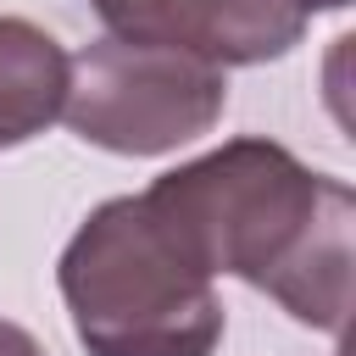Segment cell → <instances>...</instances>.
<instances>
[{
  "label": "cell",
  "mask_w": 356,
  "mask_h": 356,
  "mask_svg": "<svg viewBox=\"0 0 356 356\" xmlns=\"http://www.w3.org/2000/svg\"><path fill=\"white\" fill-rule=\"evenodd\" d=\"M139 200L206 278H245L295 323L345 334L356 267L350 184L312 172L273 139H228L161 172Z\"/></svg>",
  "instance_id": "6da1fadb"
},
{
  "label": "cell",
  "mask_w": 356,
  "mask_h": 356,
  "mask_svg": "<svg viewBox=\"0 0 356 356\" xmlns=\"http://www.w3.org/2000/svg\"><path fill=\"white\" fill-rule=\"evenodd\" d=\"M56 284L89 356H211L222 339L211 278L161 234L139 195H117L83 217Z\"/></svg>",
  "instance_id": "7a4b0ae2"
},
{
  "label": "cell",
  "mask_w": 356,
  "mask_h": 356,
  "mask_svg": "<svg viewBox=\"0 0 356 356\" xmlns=\"http://www.w3.org/2000/svg\"><path fill=\"white\" fill-rule=\"evenodd\" d=\"M228 106V72L128 39H95L67 56V100L61 117L83 145L117 156H167L217 128Z\"/></svg>",
  "instance_id": "3957f363"
},
{
  "label": "cell",
  "mask_w": 356,
  "mask_h": 356,
  "mask_svg": "<svg viewBox=\"0 0 356 356\" xmlns=\"http://www.w3.org/2000/svg\"><path fill=\"white\" fill-rule=\"evenodd\" d=\"M89 6L106 22V39L184 50L222 72L278 61L306 33L300 0H89Z\"/></svg>",
  "instance_id": "277c9868"
},
{
  "label": "cell",
  "mask_w": 356,
  "mask_h": 356,
  "mask_svg": "<svg viewBox=\"0 0 356 356\" xmlns=\"http://www.w3.org/2000/svg\"><path fill=\"white\" fill-rule=\"evenodd\" d=\"M67 50L28 17H0V150L28 145L61 117Z\"/></svg>",
  "instance_id": "5b68a950"
},
{
  "label": "cell",
  "mask_w": 356,
  "mask_h": 356,
  "mask_svg": "<svg viewBox=\"0 0 356 356\" xmlns=\"http://www.w3.org/2000/svg\"><path fill=\"white\" fill-rule=\"evenodd\" d=\"M0 356H44V350H39V339L28 328H17V323L0 317Z\"/></svg>",
  "instance_id": "8992f818"
},
{
  "label": "cell",
  "mask_w": 356,
  "mask_h": 356,
  "mask_svg": "<svg viewBox=\"0 0 356 356\" xmlns=\"http://www.w3.org/2000/svg\"><path fill=\"white\" fill-rule=\"evenodd\" d=\"M300 6H306V17H312V11H339V6H350V0H300Z\"/></svg>",
  "instance_id": "52a82bcc"
}]
</instances>
